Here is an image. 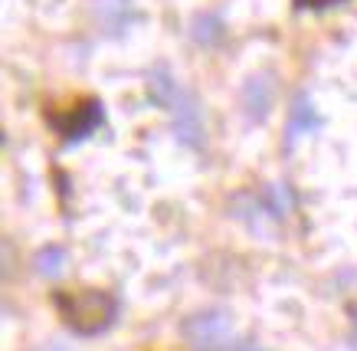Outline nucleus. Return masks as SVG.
<instances>
[{
  "mask_svg": "<svg viewBox=\"0 0 357 351\" xmlns=\"http://www.w3.org/2000/svg\"><path fill=\"white\" fill-rule=\"evenodd\" d=\"M53 306L59 318L79 335H98L115 318V299L105 289H59Z\"/></svg>",
  "mask_w": 357,
  "mask_h": 351,
  "instance_id": "obj_1",
  "label": "nucleus"
},
{
  "mask_svg": "<svg viewBox=\"0 0 357 351\" xmlns=\"http://www.w3.org/2000/svg\"><path fill=\"white\" fill-rule=\"evenodd\" d=\"M184 335L200 351H223L233 341V318L227 308H206L187 318Z\"/></svg>",
  "mask_w": 357,
  "mask_h": 351,
  "instance_id": "obj_2",
  "label": "nucleus"
},
{
  "mask_svg": "<svg viewBox=\"0 0 357 351\" xmlns=\"http://www.w3.org/2000/svg\"><path fill=\"white\" fill-rule=\"evenodd\" d=\"M43 115L63 142H79L102 121V102L89 96V99L73 102L69 109H46Z\"/></svg>",
  "mask_w": 357,
  "mask_h": 351,
  "instance_id": "obj_3",
  "label": "nucleus"
},
{
  "mask_svg": "<svg viewBox=\"0 0 357 351\" xmlns=\"http://www.w3.org/2000/svg\"><path fill=\"white\" fill-rule=\"evenodd\" d=\"M63 263H66L63 246H46V250H40L36 253V260H33V266H36V273L40 276H59L63 273Z\"/></svg>",
  "mask_w": 357,
  "mask_h": 351,
  "instance_id": "obj_4",
  "label": "nucleus"
},
{
  "mask_svg": "<svg viewBox=\"0 0 357 351\" xmlns=\"http://www.w3.org/2000/svg\"><path fill=\"white\" fill-rule=\"evenodd\" d=\"M312 109H308V102H305V96H298L295 99V109H292V132H302V128H312Z\"/></svg>",
  "mask_w": 357,
  "mask_h": 351,
  "instance_id": "obj_5",
  "label": "nucleus"
},
{
  "mask_svg": "<svg viewBox=\"0 0 357 351\" xmlns=\"http://www.w3.org/2000/svg\"><path fill=\"white\" fill-rule=\"evenodd\" d=\"M335 3H341V0H295V7H302V10H325Z\"/></svg>",
  "mask_w": 357,
  "mask_h": 351,
  "instance_id": "obj_6",
  "label": "nucleus"
},
{
  "mask_svg": "<svg viewBox=\"0 0 357 351\" xmlns=\"http://www.w3.org/2000/svg\"><path fill=\"white\" fill-rule=\"evenodd\" d=\"M243 351H259V348H252V345H249V348H243Z\"/></svg>",
  "mask_w": 357,
  "mask_h": 351,
  "instance_id": "obj_7",
  "label": "nucleus"
}]
</instances>
